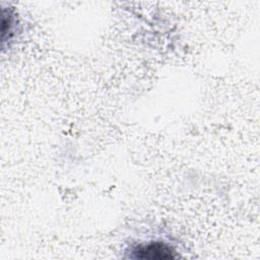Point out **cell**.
Instances as JSON below:
<instances>
[{"instance_id": "cell-1", "label": "cell", "mask_w": 260, "mask_h": 260, "mask_svg": "<svg viewBox=\"0 0 260 260\" xmlns=\"http://www.w3.org/2000/svg\"><path fill=\"white\" fill-rule=\"evenodd\" d=\"M132 257L136 259L168 260L177 257L175 250L162 242H151L140 245L132 250Z\"/></svg>"}]
</instances>
